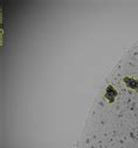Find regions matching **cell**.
I'll use <instances>...</instances> for the list:
<instances>
[{
  "label": "cell",
  "mask_w": 138,
  "mask_h": 148,
  "mask_svg": "<svg viewBox=\"0 0 138 148\" xmlns=\"http://www.w3.org/2000/svg\"><path fill=\"white\" fill-rule=\"evenodd\" d=\"M118 95H120V92H118V90L115 88V86H114V85L109 84V85L107 86V88H105V92H104L103 98L107 100V102H108V103L112 105V103L116 101V99H117V97H118Z\"/></svg>",
  "instance_id": "6da1fadb"
},
{
  "label": "cell",
  "mask_w": 138,
  "mask_h": 148,
  "mask_svg": "<svg viewBox=\"0 0 138 148\" xmlns=\"http://www.w3.org/2000/svg\"><path fill=\"white\" fill-rule=\"evenodd\" d=\"M122 81L124 82V85L129 88L132 89L135 92H138V78L135 77H130V75H125L122 78Z\"/></svg>",
  "instance_id": "7a4b0ae2"
}]
</instances>
